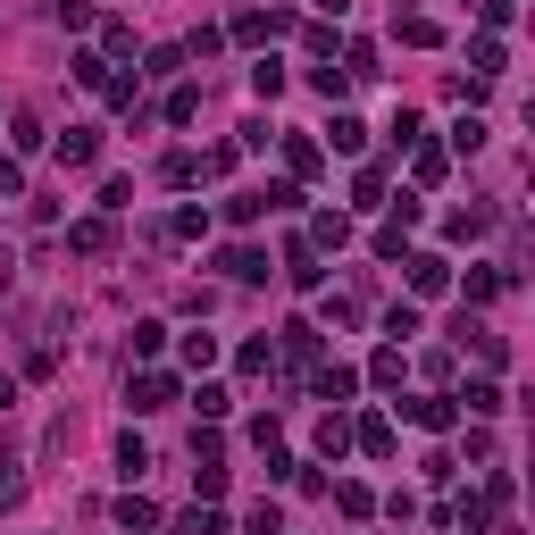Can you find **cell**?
Here are the masks:
<instances>
[{
	"label": "cell",
	"instance_id": "cell-1",
	"mask_svg": "<svg viewBox=\"0 0 535 535\" xmlns=\"http://www.w3.org/2000/svg\"><path fill=\"white\" fill-rule=\"evenodd\" d=\"M176 402V377L168 368H143V377H126V410H168Z\"/></svg>",
	"mask_w": 535,
	"mask_h": 535
},
{
	"label": "cell",
	"instance_id": "cell-2",
	"mask_svg": "<svg viewBox=\"0 0 535 535\" xmlns=\"http://www.w3.org/2000/svg\"><path fill=\"white\" fill-rule=\"evenodd\" d=\"M444 285H452V260H444V251H410V293H418V301H435Z\"/></svg>",
	"mask_w": 535,
	"mask_h": 535
},
{
	"label": "cell",
	"instance_id": "cell-3",
	"mask_svg": "<svg viewBox=\"0 0 535 535\" xmlns=\"http://www.w3.org/2000/svg\"><path fill=\"white\" fill-rule=\"evenodd\" d=\"M101 159V126H67L59 134V168H92Z\"/></svg>",
	"mask_w": 535,
	"mask_h": 535
},
{
	"label": "cell",
	"instance_id": "cell-4",
	"mask_svg": "<svg viewBox=\"0 0 535 535\" xmlns=\"http://www.w3.org/2000/svg\"><path fill=\"white\" fill-rule=\"evenodd\" d=\"M67 251H76V260H101V251H109V209H101V218H76V226H67Z\"/></svg>",
	"mask_w": 535,
	"mask_h": 535
},
{
	"label": "cell",
	"instance_id": "cell-5",
	"mask_svg": "<svg viewBox=\"0 0 535 535\" xmlns=\"http://www.w3.org/2000/svg\"><path fill=\"white\" fill-rule=\"evenodd\" d=\"M410 226H418V201L402 193V201H393V218L377 226V251H385V260H402V235H410Z\"/></svg>",
	"mask_w": 535,
	"mask_h": 535
},
{
	"label": "cell",
	"instance_id": "cell-6",
	"mask_svg": "<svg viewBox=\"0 0 535 535\" xmlns=\"http://www.w3.org/2000/svg\"><path fill=\"white\" fill-rule=\"evenodd\" d=\"M218 268L235 276V285H260V276H268V251H251V243H235V251H218Z\"/></svg>",
	"mask_w": 535,
	"mask_h": 535
},
{
	"label": "cell",
	"instance_id": "cell-7",
	"mask_svg": "<svg viewBox=\"0 0 535 535\" xmlns=\"http://www.w3.org/2000/svg\"><path fill=\"white\" fill-rule=\"evenodd\" d=\"M452 418H460V410L444 402V393H418V402H410V427H427V435H444Z\"/></svg>",
	"mask_w": 535,
	"mask_h": 535
},
{
	"label": "cell",
	"instance_id": "cell-8",
	"mask_svg": "<svg viewBox=\"0 0 535 535\" xmlns=\"http://www.w3.org/2000/svg\"><path fill=\"white\" fill-rule=\"evenodd\" d=\"M159 118H168V126H193V118H201V84H176L168 101H159Z\"/></svg>",
	"mask_w": 535,
	"mask_h": 535
},
{
	"label": "cell",
	"instance_id": "cell-9",
	"mask_svg": "<svg viewBox=\"0 0 535 535\" xmlns=\"http://www.w3.org/2000/svg\"><path fill=\"white\" fill-rule=\"evenodd\" d=\"M352 444H360L368 460H385V452H393V418H360V427H352Z\"/></svg>",
	"mask_w": 535,
	"mask_h": 535
},
{
	"label": "cell",
	"instance_id": "cell-10",
	"mask_svg": "<svg viewBox=\"0 0 535 535\" xmlns=\"http://www.w3.org/2000/svg\"><path fill=\"white\" fill-rule=\"evenodd\" d=\"M118 527H126V535H159V510H151L143 494H126V502H118Z\"/></svg>",
	"mask_w": 535,
	"mask_h": 535
},
{
	"label": "cell",
	"instance_id": "cell-11",
	"mask_svg": "<svg viewBox=\"0 0 535 535\" xmlns=\"http://www.w3.org/2000/svg\"><path fill=\"white\" fill-rule=\"evenodd\" d=\"M318 452H327V460H343V452H352V418H318Z\"/></svg>",
	"mask_w": 535,
	"mask_h": 535
},
{
	"label": "cell",
	"instance_id": "cell-12",
	"mask_svg": "<svg viewBox=\"0 0 535 535\" xmlns=\"http://www.w3.org/2000/svg\"><path fill=\"white\" fill-rule=\"evenodd\" d=\"M318 393H327V402H352V393H360V368H318Z\"/></svg>",
	"mask_w": 535,
	"mask_h": 535
},
{
	"label": "cell",
	"instance_id": "cell-13",
	"mask_svg": "<svg viewBox=\"0 0 535 535\" xmlns=\"http://www.w3.org/2000/svg\"><path fill=\"white\" fill-rule=\"evenodd\" d=\"M276 352H285V360H310V352H318V327H310V318H293V327L276 335Z\"/></svg>",
	"mask_w": 535,
	"mask_h": 535
},
{
	"label": "cell",
	"instance_id": "cell-14",
	"mask_svg": "<svg viewBox=\"0 0 535 535\" xmlns=\"http://www.w3.org/2000/svg\"><path fill=\"white\" fill-rule=\"evenodd\" d=\"M285 276H293L301 293H310V285H318V276H327V268H318V251H310V243H293V251H285Z\"/></svg>",
	"mask_w": 535,
	"mask_h": 535
},
{
	"label": "cell",
	"instance_id": "cell-15",
	"mask_svg": "<svg viewBox=\"0 0 535 535\" xmlns=\"http://www.w3.org/2000/svg\"><path fill=\"white\" fill-rule=\"evenodd\" d=\"M410 168H418V184H444V151L418 134V143H410Z\"/></svg>",
	"mask_w": 535,
	"mask_h": 535
},
{
	"label": "cell",
	"instance_id": "cell-16",
	"mask_svg": "<svg viewBox=\"0 0 535 535\" xmlns=\"http://www.w3.org/2000/svg\"><path fill=\"white\" fill-rule=\"evenodd\" d=\"M310 243H335V251L352 243V226H343V209H318V218H310Z\"/></svg>",
	"mask_w": 535,
	"mask_h": 535
},
{
	"label": "cell",
	"instance_id": "cell-17",
	"mask_svg": "<svg viewBox=\"0 0 535 535\" xmlns=\"http://www.w3.org/2000/svg\"><path fill=\"white\" fill-rule=\"evenodd\" d=\"M485 226H494V218H485V209H452V218H444V235H452V243H477Z\"/></svg>",
	"mask_w": 535,
	"mask_h": 535
},
{
	"label": "cell",
	"instance_id": "cell-18",
	"mask_svg": "<svg viewBox=\"0 0 535 535\" xmlns=\"http://www.w3.org/2000/svg\"><path fill=\"white\" fill-rule=\"evenodd\" d=\"M469 67H477V76H502V34H477L469 42Z\"/></svg>",
	"mask_w": 535,
	"mask_h": 535
},
{
	"label": "cell",
	"instance_id": "cell-19",
	"mask_svg": "<svg viewBox=\"0 0 535 535\" xmlns=\"http://www.w3.org/2000/svg\"><path fill=\"white\" fill-rule=\"evenodd\" d=\"M285 168L293 176H318V143H310V134H285Z\"/></svg>",
	"mask_w": 535,
	"mask_h": 535
},
{
	"label": "cell",
	"instance_id": "cell-20",
	"mask_svg": "<svg viewBox=\"0 0 535 535\" xmlns=\"http://www.w3.org/2000/svg\"><path fill=\"white\" fill-rule=\"evenodd\" d=\"M460 402H469V410H477V418H494V410H510V402H502V385H494V377H477V385H469V393H460Z\"/></svg>",
	"mask_w": 535,
	"mask_h": 535
},
{
	"label": "cell",
	"instance_id": "cell-21",
	"mask_svg": "<svg viewBox=\"0 0 535 535\" xmlns=\"http://www.w3.org/2000/svg\"><path fill=\"white\" fill-rule=\"evenodd\" d=\"M67 67H76V84H84V92H101V84H109V59H101V51H76Z\"/></svg>",
	"mask_w": 535,
	"mask_h": 535
},
{
	"label": "cell",
	"instance_id": "cell-22",
	"mask_svg": "<svg viewBox=\"0 0 535 535\" xmlns=\"http://www.w3.org/2000/svg\"><path fill=\"white\" fill-rule=\"evenodd\" d=\"M402 42H410V51H435V42H444V26H435V17H402Z\"/></svg>",
	"mask_w": 535,
	"mask_h": 535
},
{
	"label": "cell",
	"instance_id": "cell-23",
	"mask_svg": "<svg viewBox=\"0 0 535 535\" xmlns=\"http://www.w3.org/2000/svg\"><path fill=\"white\" fill-rule=\"evenodd\" d=\"M335 510H343V519H368V510H377V494H368V485H335Z\"/></svg>",
	"mask_w": 535,
	"mask_h": 535
},
{
	"label": "cell",
	"instance_id": "cell-24",
	"mask_svg": "<svg viewBox=\"0 0 535 535\" xmlns=\"http://www.w3.org/2000/svg\"><path fill=\"white\" fill-rule=\"evenodd\" d=\"M176 360H184V368H209V360H218V335H184Z\"/></svg>",
	"mask_w": 535,
	"mask_h": 535
},
{
	"label": "cell",
	"instance_id": "cell-25",
	"mask_svg": "<svg viewBox=\"0 0 535 535\" xmlns=\"http://www.w3.org/2000/svg\"><path fill=\"white\" fill-rule=\"evenodd\" d=\"M176 535H226V519L201 502V510H184V519H176Z\"/></svg>",
	"mask_w": 535,
	"mask_h": 535
},
{
	"label": "cell",
	"instance_id": "cell-26",
	"mask_svg": "<svg viewBox=\"0 0 535 535\" xmlns=\"http://www.w3.org/2000/svg\"><path fill=\"white\" fill-rule=\"evenodd\" d=\"M368 377H377V385H402V343H385V352L368 360Z\"/></svg>",
	"mask_w": 535,
	"mask_h": 535
},
{
	"label": "cell",
	"instance_id": "cell-27",
	"mask_svg": "<svg viewBox=\"0 0 535 535\" xmlns=\"http://www.w3.org/2000/svg\"><path fill=\"white\" fill-rule=\"evenodd\" d=\"M251 92H260V101H276V92H285V67L260 59V67H251Z\"/></svg>",
	"mask_w": 535,
	"mask_h": 535
},
{
	"label": "cell",
	"instance_id": "cell-28",
	"mask_svg": "<svg viewBox=\"0 0 535 535\" xmlns=\"http://www.w3.org/2000/svg\"><path fill=\"white\" fill-rule=\"evenodd\" d=\"M327 143H335V151H360V143H368V126H360V118H335V126H327Z\"/></svg>",
	"mask_w": 535,
	"mask_h": 535
},
{
	"label": "cell",
	"instance_id": "cell-29",
	"mask_svg": "<svg viewBox=\"0 0 535 535\" xmlns=\"http://www.w3.org/2000/svg\"><path fill=\"white\" fill-rule=\"evenodd\" d=\"M159 176H168V184H201V159L193 151H168V168H159Z\"/></svg>",
	"mask_w": 535,
	"mask_h": 535
},
{
	"label": "cell",
	"instance_id": "cell-30",
	"mask_svg": "<svg viewBox=\"0 0 535 535\" xmlns=\"http://www.w3.org/2000/svg\"><path fill=\"white\" fill-rule=\"evenodd\" d=\"M352 193H360V209H377V201H385V168H360Z\"/></svg>",
	"mask_w": 535,
	"mask_h": 535
},
{
	"label": "cell",
	"instance_id": "cell-31",
	"mask_svg": "<svg viewBox=\"0 0 535 535\" xmlns=\"http://www.w3.org/2000/svg\"><path fill=\"white\" fill-rule=\"evenodd\" d=\"M118 469H126V477H143V469H151V452H143V435H126V444H118Z\"/></svg>",
	"mask_w": 535,
	"mask_h": 535
},
{
	"label": "cell",
	"instance_id": "cell-32",
	"mask_svg": "<svg viewBox=\"0 0 535 535\" xmlns=\"http://www.w3.org/2000/svg\"><path fill=\"white\" fill-rule=\"evenodd\" d=\"M310 84L327 92V101H343V92H352V76H343V67H310Z\"/></svg>",
	"mask_w": 535,
	"mask_h": 535
},
{
	"label": "cell",
	"instance_id": "cell-33",
	"mask_svg": "<svg viewBox=\"0 0 535 535\" xmlns=\"http://www.w3.org/2000/svg\"><path fill=\"white\" fill-rule=\"evenodd\" d=\"M260 209H268L260 193H235V201H226V218H235V226H260Z\"/></svg>",
	"mask_w": 535,
	"mask_h": 535
},
{
	"label": "cell",
	"instance_id": "cell-34",
	"mask_svg": "<svg viewBox=\"0 0 535 535\" xmlns=\"http://www.w3.org/2000/svg\"><path fill=\"white\" fill-rule=\"evenodd\" d=\"M385 335H402V343L418 335V310H410V301H393V310H385Z\"/></svg>",
	"mask_w": 535,
	"mask_h": 535
},
{
	"label": "cell",
	"instance_id": "cell-35",
	"mask_svg": "<svg viewBox=\"0 0 535 535\" xmlns=\"http://www.w3.org/2000/svg\"><path fill=\"white\" fill-rule=\"evenodd\" d=\"M0 193H26V168H17V159H0Z\"/></svg>",
	"mask_w": 535,
	"mask_h": 535
},
{
	"label": "cell",
	"instance_id": "cell-36",
	"mask_svg": "<svg viewBox=\"0 0 535 535\" xmlns=\"http://www.w3.org/2000/svg\"><path fill=\"white\" fill-rule=\"evenodd\" d=\"M59 17L67 26H92V0H59Z\"/></svg>",
	"mask_w": 535,
	"mask_h": 535
},
{
	"label": "cell",
	"instance_id": "cell-37",
	"mask_svg": "<svg viewBox=\"0 0 535 535\" xmlns=\"http://www.w3.org/2000/svg\"><path fill=\"white\" fill-rule=\"evenodd\" d=\"M0 502H17V460L0 452Z\"/></svg>",
	"mask_w": 535,
	"mask_h": 535
},
{
	"label": "cell",
	"instance_id": "cell-38",
	"mask_svg": "<svg viewBox=\"0 0 535 535\" xmlns=\"http://www.w3.org/2000/svg\"><path fill=\"white\" fill-rule=\"evenodd\" d=\"M17 402V377H9V368H0V410H9Z\"/></svg>",
	"mask_w": 535,
	"mask_h": 535
},
{
	"label": "cell",
	"instance_id": "cell-39",
	"mask_svg": "<svg viewBox=\"0 0 535 535\" xmlns=\"http://www.w3.org/2000/svg\"><path fill=\"white\" fill-rule=\"evenodd\" d=\"M310 9H327V17H343V9H352V0H310Z\"/></svg>",
	"mask_w": 535,
	"mask_h": 535
}]
</instances>
